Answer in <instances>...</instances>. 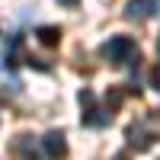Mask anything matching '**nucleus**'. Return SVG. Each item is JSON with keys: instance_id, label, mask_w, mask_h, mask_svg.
<instances>
[{"instance_id": "1", "label": "nucleus", "mask_w": 160, "mask_h": 160, "mask_svg": "<svg viewBox=\"0 0 160 160\" xmlns=\"http://www.w3.org/2000/svg\"><path fill=\"white\" fill-rule=\"evenodd\" d=\"M99 55L109 64H128L131 58H138V45H135V38H128V35H112L109 42L99 48Z\"/></svg>"}, {"instance_id": "2", "label": "nucleus", "mask_w": 160, "mask_h": 160, "mask_svg": "<svg viewBox=\"0 0 160 160\" xmlns=\"http://www.w3.org/2000/svg\"><path fill=\"white\" fill-rule=\"evenodd\" d=\"M80 106H83V115H80V122H83V125H90V128H102V125H109L112 112L96 106V93H93V90H80Z\"/></svg>"}, {"instance_id": "3", "label": "nucleus", "mask_w": 160, "mask_h": 160, "mask_svg": "<svg viewBox=\"0 0 160 160\" xmlns=\"http://www.w3.org/2000/svg\"><path fill=\"white\" fill-rule=\"evenodd\" d=\"M42 154H45V160H64V157H68L64 131H48V135L42 138Z\"/></svg>"}, {"instance_id": "4", "label": "nucleus", "mask_w": 160, "mask_h": 160, "mask_svg": "<svg viewBox=\"0 0 160 160\" xmlns=\"http://www.w3.org/2000/svg\"><path fill=\"white\" fill-rule=\"evenodd\" d=\"M157 13V0H128L125 16L128 19H151Z\"/></svg>"}, {"instance_id": "5", "label": "nucleus", "mask_w": 160, "mask_h": 160, "mask_svg": "<svg viewBox=\"0 0 160 160\" xmlns=\"http://www.w3.org/2000/svg\"><path fill=\"white\" fill-rule=\"evenodd\" d=\"M154 138H157V131H151V128L144 125V122H138V125H131V128H128V141L135 144L138 151L151 148V144H154Z\"/></svg>"}, {"instance_id": "6", "label": "nucleus", "mask_w": 160, "mask_h": 160, "mask_svg": "<svg viewBox=\"0 0 160 160\" xmlns=\"http://www.w3.org/2000/svg\"><path fill=\"white\" fill-rule=\"evenodd\" d=\"M35 35H38V42H42L45 48H55L61 42V29H58V26H38Z\"/></svg>"}, {"instance_id": "7", "label": "nucleus", "mask_w": 160, "mask_h": 160, "mask_svg": "<svg viewBox=\"0 0 160 160\" xmlns=\"http://www.w3.org/2000/svg\"><path fill=\"white\" fill-rule=\"evenodd\" d=\"M22 90V83H19V80L16 77H13V74H0V96H16V93Z\"/></svg>"}, {"instance_id": "8", "label": "nucleus", "mask_w": 160, "mask_h": 160, "mask_svg": "<svg viewBox=\"0 0 160 160\" xmlns=\"http://www.w3.org/2000/svg\"><path fill=\"white\" fill-rule=\"evenodd\" d=\"M19 154H22V160H45V154H38V148L29 141V135L19 138Z\"/></svg>"}, {"instance_id": "9", "label": "nucleus", "mask_w": 160, "mask_h": 160, "mask_svg": "<svg viewBox=\"0 0 160 160\" xmlns=\"http://www.w3.org/2000/svg\"><path fill=\"white\" fill-rule=\"evenodd\" d=\"M151 87H154V90H160V64L151 71Z\"/></svg>"}, {"instance_id": "10", "label": "nucleus", "mask_w": 160, "mask_h": 160, "mask_svg": "<svg viewBox=\"0 0 160 160\" xmlns=\"http://www.w3.org/2000/svg\"><path fill=\"white\" fill-rule=\"evenodd\" d=\"M58 3H61V7H77L80 0H58Z\"/></svg>"}, {"instance_id": "11", "label": "nucleus", "mask_w": 160, "mask_h": 160, "mask_svg": "<svg viewBox=\"0 0 160 160\" xmlns=\"http://www.w3.org/2000/svg\"><path fill=\"white\" fill-rule=\"evenodd\" d=\"M3 51H7V45H3V42H0V55H3Z\"/></svg>"}, {"instance_id": "12", "label": "nucleus", "mask_w": 160, "mask_h": 160, "mask_svg": "<svg viewBox=\"0 0 160 160\" xmlns=\"http://www.w3.org/2000/svg\"><path fill=\"white\" fill-rule=\"evenodd\" d=\"M157 58H160V38H157Z\"/></svg>"}, {"instance_id": "13", "label": "nucleus", "mask_w": 160, "mask_h": 160, "mask_svg": "<svg viewBox=\"0 0 160 160\" xmlns=\"http://www.w3.org/2000/svg\"><path fill=\"white\" fill-rule=\"evenodd\" d=\"M115 160H128V157H115Z\"/></svg>"}]
</instances>
